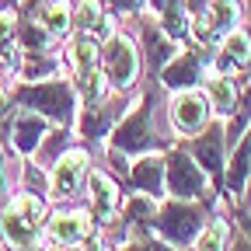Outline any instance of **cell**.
Wrapping results in <instances>:
<instances>
[{"label":"cell","mask_w":251,"mask_h":251,"mask_svg":"<svg viewBox=\"0 0 251 251\" xmlns=\"http://www.w3.org/2000/svg\"><path fill=\"white\" fill-rule=\"evenodd\" d=\"M49 251H112V244L94 230V234H87L80 244H70V248H49Z\"/></svg>","instance_id":"cell-21"},{"label":"cell","mask_w":251,"mask_h":251,"mask_svg":"<svg viewBox=\"0 0 251 251\" xmlns=\"http://www.w3.org/2000/svg\"><path fill=\"white\" fill-rule=\"evenodd\" d=\"M209 112H213V101H209L206 91H199V87L175 91V98H171V126H175L178 136H196L199 129H206Z\"/></svg>","instance_id":"cell-11"},{"label":"cell","mask_w":251,"mask_h":251,"mask_svg":"<svg viewBox=\"0 0 251 251\" xmlns=\"http://www.w3.org/2000/svg\"><path fill=\"white\" fill-rule=\"evenodd\" d=\"M241 0H209V7L188 21V39L196 46H216L227 31L237 28Z\"/></svg>","instance_id":"cell-7"},{"label":"cell","mask_w":251,"mask_h":251,"mask_svg":"<svg viewBox=\"0 0 251 251\" xmlns=\"http://www.w3.org/2000/svg\"><path fill=\"white\" fill-rule=\"evenodd\" d=\"M248 63H251V39H248V31H241V28L227 31L224 42H220L216 52H213V70L234 77V70H244Z\"/></svg>","instance_id":"cell-15"},{"label":"cell","mask_w":251,"mask_h":251,"mask_svg":"<svg viewBox=\"0 0 251 251\" xmlns=\"http://www.w3.org/2000/svg\"><path fill=\"white\" fill-rule=\"evenodd\" d=\"M230 251H251V241H248L244 234H237V237H234V244H230Z\"/></svg>","instance_id":"cell-25"},{"label":"cell","mask_w":251,"mask_h":251,"mask_svg":"<svg viewBox=\"0 0 251 251\" xmlns=\"http://www.w3.org/2000/svg\"><path fill=\"white\" fill-rule=\"evenodd\" d=\"M39 21H42V28L49 31L52 39L63 42L74 31V0H49Z\"/></svg>","instance_id":"cell-17"},{"label":"cell","mask_w":251,"mask_h":251,"mask_svg":"<svg viewBox=\"0 0 251 251\" xmlns=\"http://www.w3.org/2000/svg\"><path fill=\"white\" fill-rule=\"evenodd\" d=\"M213 46H188L181 49L168 67L161 70V87L164 91H185V87H199V80L206 77V67L213 63Z\"/></svg>","instance_id":"cell-8"},{"label":"cell","mask_w":251,"mask_h":251,"mask_svg":"<svg viewBox=\"0 0 251 251\" xmlns=\"http://www.w3.org/2000/svg\"><path fill=\"white\" fill-rule=\"evenodd\" d=\"M91 171V153L87 147H70L67 153H59V161L49 168V196L46 199H74Z\"/></svg>","instance_id":"cell-9"},{"label":"cell","mask_w":251,"mask_h":251,"mask_svg":"<svg viewBox=\"0 0 251 251\" xmlns=\"http://www.w3.org/2000/svg\"><path fill=\"white\" fill-rule=\"evenodd\" d=\"M248 192H251V175H248Z\"/></svg>","instance_id":"cell-29"},{"label":"cell","mask_w":251,"mask_h":251,"mask_svg":"<svg viewBox=\"0 0 251 251\" xmlns=\"http://www.w3.org/2000/svg\"><path fill=\"white\" fill-rule=\"evenodd\" d=\"M105 18H108L105 0H74V31L98 35V28L105 25Z\"/></svg>","instance_id":"cell-18"},{"label":"cell","mask_w":251,"mask_h":251,"mask_svg":"<svg viewBox=\"0 0 251 251\" xmlns=\"http://www.w3.org/2000/svg\"><path fill=\"white\" fill-rule=\"evenodd\" d=\"M157 84L161 80H147L140 108L126 112V119H119L112 126L105 147H112V150H119L126 157H140V153H150V150H161V140L153 136V91H157Z\"/></svg>","instance_id":"cell-2"},{"label":"cell","mask_w":251,"mask_h":251,"mask_svg":"<svg viewBox=\"0 0 251 251\" xmlns=\"http://www.w3.org/2000/svg\"><path fill=\"white\" fill-rule=\"evenodd\" d=\"M105 7H108L112 14H129V18H136V14L147 11V0H105Z\"/></svg>","instance_id":"cell-22"},{"label":"cell","mask_w":251,"mask_h":251,"mask_svg":"<svg viewBox=\"0 0 251 251\" xmlns=\"http://www.w3.org/2000/svg\"><path fill=\"white\" fill-rule=\"evenodd\" d=\"M224 241H227V220H209V224L199 230L196 237V251H224Z\"/></svg>","instance_id":"cell-20"},{"label":"cell","mask_w":251,"mask_h":251,"mask_svg":"<svg viewBox=\"0 0 251 251\" xmlns=\"http://www.w3.org/2000/svg\"><path fill=\"white\" fill-rule=\"evenodd\" d=\"M188 153L199 161V168L209 175V185L213 188H224V147H227V129L220 122H209V129L196 140L181 143Z\"/></svg>","instance_id":"cell-12"},{"label":"cell","mask_w":251,"mask_h":251,"mask_svg":"<svg viewBox=\"0 0 251 251\" xmlns=\"http://www.w3.org/2000/svg\"><path fill=\"white\" fill-rule=\"evenodd\" d=\"M122 192H147L153 199H161L168 188H164V153L161 150H150L143 153L136 164H129L122 178Z\"/></svg>","instance_id":"cell-14"},{"label":"cell","mask_w":251,"mask_h":251,"mask_svg":"<svg viewBox=\"0 0 251 251\" xmlns=\"http://www.w3.org/2000/svg\"><path fill=\"white\" fill-rule=\"evenodd\" d=\"M87 234H94V216L87 206H74V209H56L46 220V248H70L80 244Z\"/></svg>","instance_id":"cell-10"},{"label":"cell","mask_w":251,"mask_h":251,"mask_svg":"<svg viewBox=\"0 0 251 251\" xmlns=\"http://www.w3.org/2000/svg\"><path fill=\"white\" fill-rule=\"evenodd\" d=\"M244 14H248V21H251V0H244Z\"/></svg>","instance_id":"cell-28"},{"label":"cell","mask_w":251,"mask_h":251,"mask_svg":"<svg viewBox=\"0 0 251 251\" xmlns=\"http://www.w3.org/2000/svg\"><path fill=\"white\" fill-rule=\"evenodd\" d=\"M181 0H147V11H153V14H164L168 7H178Z\"/></svg>","instance_id":"cell-24"},{"label":"cell","mask_w":251,"mask_h":251,"mask_svg":"<svg viewBox=\"0 0 251 251\" xmlns=\"http://www.w3.org/2000/svg\"><path fill=\"white\" fill-rule=\"evenodd\" d=\"M11 199V185H7V171H4V147H0V206Z\"/></svg>","instance_id":"cell-23"},{"label":"cell","mask_w":251,"mask_h":251,"mask_svg":"<svg viewBox=\"0 0 251 251\" xmlns=\"http://www.w3.org/2000/svg\"><path fill=\"white\" fill-rule=\"evenodd\" d=\"M87 192H91V213H94V230L105 227L108 220L119 216V202H122V185L115 175L108 171H87Z\"/></svg>","instance_id":"cell-13"},{"label":"cell","mask_w":251,"mask_h":251,"mask_svg":"<svg viewBox=\"0 0 251 251\" xmlns=\"http://www.w3.org/2000/svg\"><path fill=\"white\" fill-rule=\"evenodd\" d=\"M46 220H49V199L28 192V188H18L0 206V241L7 251H35L42 248Z\"/></svg>","instance_id":"cell-1"},{"label":"cell","mask_w":251,"mask_h":251,"mask_svg":"<svg viewBox=\"0 0 251 251\" xmlns=\"http://www.w3.org/2000/svg\"><path fill=\"white\" fill-rule=\"evenodd\" d=\"M206 202H196V199H168V202H161L157 206V216H153V234L161 237V241H168V244H175V248H188L196 237H199V230L206 227Z\"/></svg>","instance_id":"cell-3"},{"label":"cell","mask_w":251,"mask_h":251,"mask_svg":"<svg viewBox=\"0 0 251 251\" xmlns=\"http://www.w3.org/2000/svg\"><path fill=\"white\" fill-rule=\"evenodd\" d=\"M164 188L175 199H202L209 192L206 171L199 168V161L185 147L164 153Z\"/></svg>","instance_id":"cell-5"},{"label":"cell","mask_w":251,"mask_h":251,"mask_svg":"<svg viewBox=\"0 0 251 251\" xmlns=\"http://www.w3.org/2000/svg\"><path fill=\"white\" fill-rule=\"evenodd\" d=\"M101 67L108 77V87L119 94H133L140 84V70H143V59H140V46L126 28H115L112 35L101 42Z\"/></svg>","instance_id":"cell-4"},{"label":"cell","mask_w":251,"mask_h":251,"mask_svg":"<svg viewBox=\"0 0 251 251\" xmlns=\"http://www.w3.org/2000/svg\"><path fill=\"white\" fill-rule=\"evenodd\" d=\"M136 42H140V59H143V70H147V80H157L161 70L178 56V42L164 35V28L150 18V11L136 14Z\"/></svg>","instance_id":"cell-6"},{"label":"cell","mask_w":251,"mask_h":251,"mask_svg":"<svg viewBox=\"0 0 251 251\" xmlns=\"http://www.w3.org/2000/svg\"><path fill=\"white\" fill-rule=\"evenodd\" d=\"M188 11H185V4H178V7H168L161 18H157V25L164 28V35L168 39H175V42H185L188 39Z\"/></svg>","instance_id":"cell-19"},{"label":"cell","mask_w":251,"mask_h":251,"mask_svg":"<svg viewBox=\"0 0 251 251\" xmlns=\"http://www.w3.org/2000/svg\"><path fill=\"white\" fill-rule=\"evenodd\" d=\"M206 94L220 115H234L237 105H241V84L230 77V74H213L209 84H206Z\"/></svg>","instance_id":"cell-16"},{"label":"cell","mask_w":251,"mask_h":251,"mask_svg":"<svg viewBox=\"0 0 251 251\" xmlns=\"http://www.w3.org/2000/svg\"><path fill=\"white\" fill-rule=\"evenodd\" d=\"M4 91L7 87H4V67H0V98H4Z\"/></svg>","instance_id":"cell-27"},{"label":"cell","mask_w":251,"mask_h":251,"mask_svg":"<svg viewBox=\"0 0 251 251\" xmlns=\"http://www.w3.org/2000/svg\"><path fill=\"white\" fill-rule=\"evenodd\" d=\"M14 4H21V0H0V11H11Z\"/></svg>","instance_id":"cell-26"}]
</instances>
